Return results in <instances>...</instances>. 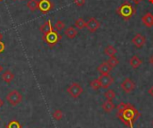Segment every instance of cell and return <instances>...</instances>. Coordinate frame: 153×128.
Listing matches in <instances>:
<instances>
[{"label": "cell", "mask_w": 153, "mask_h": 128, "mask_svg": "<svg viewBox=\"0 0 153 128\" xmlns=\"http://www.w3.org/2000/svg\"><path fill=\"white\" fill-rule=\"evenodd\" d=\"M117 109V118L126 127L129 128H134L135 122L141 117V113L137 110V109L130 104L121 102L118 104Z\"/></svg>", "instance_id": "1"}, {"label": "cell", "mask_w": 153, "mask_h": 128, "mask_svg": "<svg viewBox=\"0 0 153 128\" xmlns=\"http://www.w3.org/2000/svg\"><path fill=\"white\" fill-rule=\"evenodd\" d=\"M116 13L125 21H129L135 14L136 10L129 1H126L119 7H117Z\"/></svg>", "instance_id": "2"}, {"label": "cell", "mask_w": 153, "mask_h": 128, "mask_svg": "<svg viewBox=\"0 0 153 128\" xmlns=\"http://www.w3.org/2000/svg\"><path fill=\"white\" fill-rule=\"evenodd\" d=\"M62 39L61 34L58 33V31H56V30H52L50 31L48 33H47L46 35L42 36V39L48 44V46L49 48H53L55 45H56Z\"/></svg>", "instance_id": "3"}, {"label": "cell", "mask_w": 153, "mask_h": 128, "mask_svg": "<svg viewBox=\"0 0 153 128\" xmlns=\"http://www.w3.org/2000/svg\"><path fill=\"white\" fill-rule=\"evenodd\" d=\"M5 99L11 106L15 107L22 101V95L21 94V92L19 91L13 90V91H11L6 95Z\"/></svg>", "instance_id": "4"}, {"label": "cell", "mask_w": 153, "mask_h": 128, "mask_svg": "<svg viewBox=\"0 0 153 128\" xmlns=\"http://www.w3.org/2000/svg\"><path fill=\"white\" fill-rule=\"evenodd\" d=\"M67 93L74 99H78L83 92V88L82 85L78 83H71L67 89H66Z\"/></svg>", "instance_id": "5"}, {"label": "cell", "mask_w": 153, "mask_h": 128, "mask_svg": "<svg viewBox=\"0 0 153 128\" xmlns=\"http://www.w3.org/2000/svg\"><path fill=\"white\" fill-rule=\"evenodd\" d=\"M100 83L101 84V88L108 90L115 82V79L113 76L110 75V74H100L99 77Z\"/></svg>", "instance_id": "6"}, {"label": "cell", "mask_w": 153, "mask_h": 128, "mask_svg": "<svg viewBox=\"0 0 153 128\" xmlns=\"http://www.w3.org/2000/svg\"><path fill=\"white\" fill-rule=\"evenodd\" d=\"M121 89L123 92H125L126 93L129 94V93H132L135 88H136V85H135V83L131 79V78H126L122 83H121Z\"/></svg>", "instance_id": "7"}, {"label": "cell", "mask_w": 153, "mask_h": 128, "mask_svg": "<svg viewBox=\"0 0 153 128\" xmlns=\"http://www.w3.org/2000/svg\"><path fill=\"white\" fill-rule=\"evenodd\" d=\"M100 27V22L94 17H91L88 22H86V29L88 30L89 32L91 33H94L96 32Z\"/></svg>", "instance_id": "8"}, {"label": "cell", "mask_w": 153, "mask_h": 128, "mask_svg": "<svg viewBox=\"0 0 153 128\" xmlns=\"http://www.w3.org/2000/svg\"><path fill=\"white\" fill-rule=\"evenodd\" d=\"M54 8V4L50 0L39 1V10L42 13H48Z\"/></svg>", "instance_id": "9"}, {"label": "cell", "mask_w": 153, "mask_h": 128, "mask_svg": "<svg viewBox=\"0 0 153 128\" xmlns=\"http://www.w3.org/2000/svg\"><path fill=\"white\" fill-rule=\"evenodd\" d=\"M146 37L143 36L142 33H137L133 39H132V43L137 48H142L145 44H146Z\"/></svg>", "instance_id": "10"}, {"label": "cell", "mask_w": 153, "mask_h": 128, "mask_svg": "<svg viewBox=\"0 0 153 128\" xmlns=\"http://www.w3.org/2000/svg\"><path fill=\"white\" fill-rule=\"evenodd\" d=\"M142 22L143 23L148 27V28H152L153 27V13L151 12H146L143 17H142Z\"/></svg>", "instance_id": "11"}, {"label": "cell", "mask_w": 153, "mask_h": 128, "mask_svg": "<svg viewBox=\"0 0 153 128\" xmlns=\"http://www.w3.org/2000/svg\"><path fill=\"white\" fill-rule=\"evenodd\" d=\"M112 67L108 65V62H103L101 63L98 67H97V71L100 74H110V72L112 71Z\"/></svg>", "instance_id": "12"}, {"label": "cell", "mask_w": 153, "mask_h": 128, "mask_svg": "<svg viewBox=\"0 0 153 128\" xmlns=\"http://www.w3.org/2000/svg\"><path fill=\"white\" fill-rule=\"evenodd\" d=\"M129 64H130V66L133 68V69H138L142 65H143V60L136 55L133 56L130 60H129Z\"/></svg>", "instance_id": "13"}, {"label": "cell", "mask_w": 153, "mask_h": 128, "mask_svg": "<svg viewBox=\"0 0 153 128\" xmlns=\"http://www.w3.org/2000/svg\"><path fill=\"white\" fill-rule=\"evenodd\" d=\"M52 30H53V27H52V24H51V21L50 20H48L47 22H45L39 27V31L42 33V35H46L47 33H48Z\"/></svg>", "instance_id": "14"}, {"label": "cell", "mask_w": 153, "mask_h": 128, "mask_svg": "<svg viewBox=\"0 0 153 128\" xmlns=\"http://www.w3.org/2000/svg\"><path fill=\"white\" fill-rule=\"evenodd\" d=\"M101 108H102V109H103L104 112H106V113H111L116 109V106H115V104L113 103L112 100H106L102 104Z\"/></svg>", "instance_id": "15"}, {"label": "cell", "mask_w": 153, "mask_h": 128, "mask_svg": "<svg viewBox=\"0 0 153 128\" xmlns=\"http://www.w3.org/2000/svg\"><path fill=\"white\" fill-rule=\"evenodd\" d=\"M65 35L66 36V38H68L70 39H73L78 35V31L74 27L70 26V27H68L67 29L65 30Z\"/></svg>", "instance_id": "16"}, {"label": "cell", "mask_w": 153, "mask_h": 128, "mask_svg": "<svg viewBox=\"0 0 153 128\" xmlns=\"http://www.w3.org/2000/svg\"><path fill=\"white\" fill-rule=\"evenodd\" d=\"M2 79L4 83H10L12 81H13L14 79V74H13L12 71L10 70H6L5 72H4V74H2Z\"/></svg>", "instance_id": "17"}, {"label": "cell", "mask_w": 153, "mask_h": 128, "mask_svg": "<svg viewBox=\"0 0 153 128\" xmlns=\"http://www.w3.org/2000/svg\"><path fill=\"white\" fill-rule=\"evenodd\" d=\"M117 48L114 46H112V45H108L105 48V49H104V54L107 55L109 57H114L117 54Z\"/></svg>", "instance_id": "18"}, {"label": "cell", "mask_w": 153, "mask_h": 128, "mask_svg": "<svg viewBox=\"0 0 153 128\" xmlns=\"http://www.w3.org/2000/svg\"><path fill=\"white\" fill-rule=\"evenodd\" d=\"M26 5L30 12H35L36 10L39 9V1L38 0H29Z\"/></svg>", "instance_id": "19"}, {"label": "cell", "mask_w": 153, "mask_h": 128, "mask_svg": "<svg viewBox=\"0 0 153 128\" xmlns=\"http://www.w3.org/2000/svg\"><path fill=\"white\" fill-rule=\"evenodd\" d=\"M74 25H75V27H76L77 29H79V30H82L83 28H85V27H86V22L84 21V19H83V18L80 17V18H78V19L75 21Z\"/></svg>", "instance_id": "20"}, {"label": "cell", "mask_w": 153, "mask_h": 128, "mask_svg": "<svg viewBox=\"0 0 153 128\" xmlns=\"http://www.w3.org/2000/svg\"><path fill=\"white\" fill-rule=\"evenodd\" d=\"M104 96L105 98L108 100H113L115 98H116V92L114 90H111V89H108L106 91V92L104 93Z\"/></svg>", "instance_id": "21"}, {"label": "cell", "mask_w": 153, "mask_h": 128, "mask_svg": "<svg viewBox=\"0 0 153 128\" xmlns=\"http://www.w3.org/2000/svg\"><path fill=\"white\" fill-rule=\"evenodd\" d=\"M90 86H91V88L92 90H94V91L100 90V89L101 88V84H100V83L99 78H98V79L92 80V81L90 83Z\"/></svg>", "instance_id": "22"}, {"label": "cell", "mask_w": 153, "mask_h": 128, "mask_svg": "<svg viewBox=\"0 0 153 128\" xmlns=\"http://www.w3.org/2000/svg\"><path fill=\"white\" fill-rule=\"evenodd\" d=\"M107 62L108 63V65H109L112 68H114V67H116L117 65H119V60H118L117 57H116L115 56H114V57H110L109 59H108Z\"/></svg>", "instance_id": "23"}, {"label": "cell", "mask_w": 153, "mask_h": 128, "mask_svg": "<svg viewBox=\"0 0 153 128\" xmlns=\"http://www.w3.org/2000/svg\"><path fill=\"white\" fill-rule=\"evenodd\" d=\"M63 117H64V114H63V111H62L61 109H56V110H55L54 113H53V118H54L55 120H56V121L62 120Z\"/></svg>", "instance_id": "24"}, {"label": "cell", "mask_w": 153, "mask_h": 128, "mask_svg": "<svg viewBox=\"0 0 153 128\" xmlns=\"http://www.w3.org/2000/svg\"><path fill=\"white\" fill-rule=\"evenodd\" d=\"M65 22H62L61 20H58L56 22V24H55V29L54 30H56V31H61L62 30H64L65 29Z\"/></svg>", "instance_id": "25"}, {"label": "cell", "mask_w": 153, "mask_h": 128, "mask_svg": "<svg viewBox=\"0 0 153 128\" xmlns=\"http://www.w3.org/2000/svg\"><path fill=\"white\" fill-rule=\"evenodd\" d=\"M6 128H22V125L17 120H12L6 125Z\"/></svg>", "instance_id": "26"}, {"label": "cell", "mask_w": 153, "mask_h": 128, "mask_svg": "<svg viewBox=\"0 0 153 128\" xmlns=\"http://www.w3.org/2000/svg\"><path fill=\"white\" fill-rule=\"evenodd\" d=\"M85 2L86 0H74V3L76 6L78 7H82L85 4Z\"/></svg>", "instance_id": "27"}, {"label": "cell", "mask_w": 153, "mask_h": 128, "mask_svg": "<svg viewBox=\"0 0 153 128\" xmlns=\"http://www.w3.org/2000/svg\"><path fill=\"white\" fill-rule=\"evenodd\" d=\"M4 48H5V45H4V42H2V41H0V54H1V53H3V52L4 51Z\"/></svg>", "instance_id": "28"}, {"label": "cell", "mask_w": 153, "mask_h": 128, "mask_svg": "<svg viewBox=\"0 0 153 128\" xmlns=\"http://www.w3.org/2000/svg\"><path fill=\"white\" fill-rule=\"evenodd\" d=\"M148 93L150 94V96H152L153 98V85L150 87V89L148 90Z\"/></svg>", "instance_id": "29"}, {"label": "cell", "mask_w": 153, "mask_h": 128, "mask_svg": "<svg viewBox=\"0 0 153 128\" xmlns=\"http://www.w3.org/2000/svg\"><path fill=\"white\" fill-rule=\"evenodd\" d=\"M133 1H134V3L135 4H139L143 0H133Z\"/></svg>", "instance_id": "30"}, {"label": "cell", "mask_w": 153, "mask_h": 128, "mask_svg": "<svg viewBox=\"0 0 153 128\" xmlns=\"http://www.w3.org/2000/svg\"><path fill=\"white\" fill-rule=\"evenodd\" d=\"M3 70H4V67H3V66H2V65L0 64V74L3 72Z\"/></svg>", "instance_id": "31"}, {"label": "cell", "mask_w": 153, "mask_h": 128, "mask_svg": "<svg viewBox=\"0 0 153 128\" xmlns=\"http://www.w3.org/2000/svg\"><path fill=\"white\" fill-rule=\"evenodd\" d=\"M4 105V101L0 99V108H2V106Z\"/></svg>", "instance_id": "32"}, {"label": "cell", "mask_w": 153, "mask_h": 128, "mask_svg": "<svg viewBox=\"0 0 153 128\" xmlns=\"http://www.w3.org/2000/svg\"><path fill=\"white\" fill-rule=\"evenodd\" d=\"M150 62H151V64L153 65V56H152V57H151V59H150Z\"/></svg>", "instance_id": "33"}, {"label": "cell", "mask_w": 153, "mask_h": 128, "mask_svg": "<svg viewBox=\"0 0 153 128\" xmlns=\"http://www.w3.org/2000/svg\"><path fill=\"white\" fill-rule=\"evenodd\" d=\"M2 39H3V35H2V33L0 32V41L2 40Z\"/></svg>", "instance_id": "34"}, {"label": "cell", "mask_w": 153, "mask_h": 128, "mask_svg": "<svg viewBox=\"0 0 153 128\" xmlns=\"http://www.w3.org/2000/svg\"><path fill=\"white\" fill-rule=\"evenodd\" d=\"M148 1H149L152 4H153V0H148Z\"/></svg>", "instance_id": "35"}, {"label": "cell", "mask_w": 153, "mask_h": 128, "mask_svg": "<svg viewBox=\"0 0 153 128\" xmlns=\"http://www.w3.org/2000/svg\"><path fill=\"white\" fill-rule=\"evenodd\" d=\"M13 1H17V0H13Z\"/></svg>", "instance_id": "36"}, {"label": "cell", "mask_w": 153, "mask_h": 128, "mask_svg": "<svg viewBox=\"0 0 153 128\" xmlns=\"http://www.w3.org/2000/svg\"><path fill=\"white\" fill-rule=\"evenodd\" d=\"M152 126H153V121H152Z\"/></svg>", "instance_id": "37"}, {"label": "cell", "mask_w": 153, "mask_h": 128, "mask_svg": "<svg viewBox=\"0 0 153 128\" xmlns=\"http://www.w3.org/2000/svg\"><path fill=\"white\" fill-rule=\"evenodd\" d=\"M22 1H23V0H22Z\"/></svg>", "instance_id": "38"}, {"label": "cell", "mask_w": 153, "mask_h": 128, "mask_svg": "<svg viewBox=\"0 0 153 128\" xmlns=\"http://www.w3.org/2000/svg\"><path fill=\"white\" fill-rule=\"evenodd\" d=\"M0 119H1V118H0Z\"/></svg>", "instance_id": "39"}, {"label": "cell", "mask_w": 153, "mask_h": 128, "mask_svg": "<svg viewBox=\"0 0 153 128\" xmlns=\"http://www.w3.org/2000/svg\"><path fill=\"white\" fill-rule=\"evenodd\" d=\"M0 1H1V0H0Z\"/></svg>", "instance_id": "40"}]
</instances>
